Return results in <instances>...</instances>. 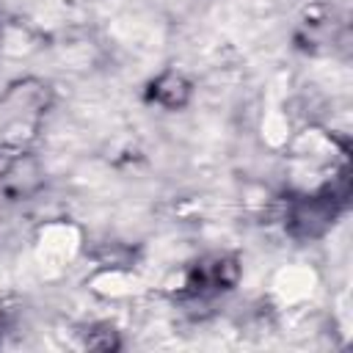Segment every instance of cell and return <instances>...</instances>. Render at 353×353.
Segmentation results:
<instances>
[{"label": "cell", "instance_id": "obj_1", "mask_svg": "<svg viewBox=\"0 0 353 353\" xmlns=\"http://www.w3.org/2000/svg\"><path fill=\"white\" fill-rule=\"evenodd\" d=\"M334 196L328 201V196H312L306 201H301L292 215H290V226L295 234L301 237H314L320 232H325V226L334 221Z\"/></svg>", "mask_w": 353, "mask_h": 353}, {"label": "cell", "instance_id": "obj_2", "mask_svg": "<svg viewBox=\"0 0 353 353\" xmlns=\"http://www.w3.org/2000/svg\"><path fill=\"white\" fill-rule=\"evenodd\" d=\"M149 97H152L157 105H163V108H182V105L188 102V97H190V85H188V80H185L182 74L165 72V74H160V77L152 83Z\"/></svg>", "mask_w": 353, "mask_h": 353}, {"label": "cell", "instance_id": "obj_3", "mask_svg": "<svg viewBox=\"0 0 353 353\" xmlns=\"http://www.w3.org/2000/svg\"><path fill=\"white\" fill-rule=\"evenodd\" d=\"M14 165V154L11 152H0V176H6Z\"/></svg>", "mask_w": 353, "mask_h": 353}]
</instances>
